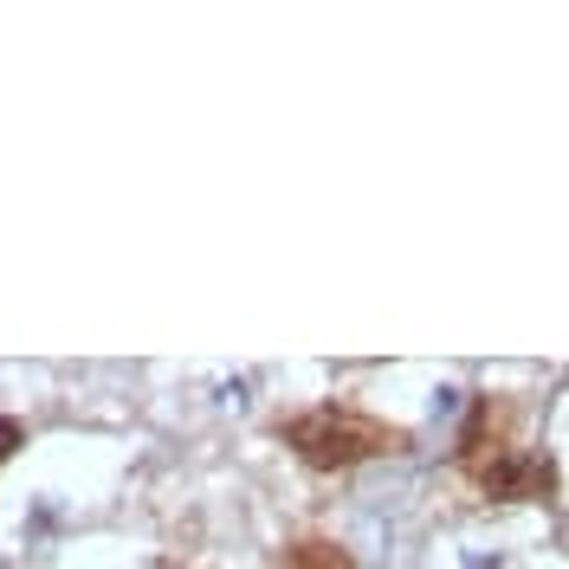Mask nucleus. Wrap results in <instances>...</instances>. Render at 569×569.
I'll use <instances>...</instances> for the list:
<instances>
[{
    "mask_svg": "<svg viewBox=\"0 0 569 569\" xmlns=\"http://www.w3.org/2000/svg\"><path fill=\"white\" fill-rule=\"evenodd\" d=\"M291 447L311 466H350L362 453H382V447H401V433L362 421V415H337V408H318L305 421H291Z\"/></svg>",
    "mask_w": 569,
    "mask_h": 569,
    "instance_id": "obj_1",
    "label": "nucleus"
},
{
    "mask_svg": "<svg viewBox=\"0 0 569 569\" xmlns=\"http://www.w3.org/2000/svg\"><path fill=\"white\" fill-rule=\"evenodd\" d=\"M305 569H350V563H343L330 543H305Z\"/></svg>",
    "mask_w": 569,
    "mask_h": 569,
    "instance_id": "obj_2",
    "label": "nucleus"
}]
</instances>
